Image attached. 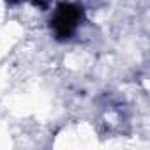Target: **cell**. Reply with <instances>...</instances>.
<instances>
[{"mask_svg": "<svg viewBox=\"0 0 150 150\" xmlns=\"http://www.w3.org/2000/svg\"><path fill=\"white\" fill-rule=\"evenodd\" d=\"M80 18H81V7L71 6V4L58 6L57 13L53 16V21H51L57 37L58 39H67L74 32V28L78 27Z\"/></svg>", "mask_w": 150, "mask_h": 150, "instance_id": "6da1fadb", "label": "cell"}]
</instances>
